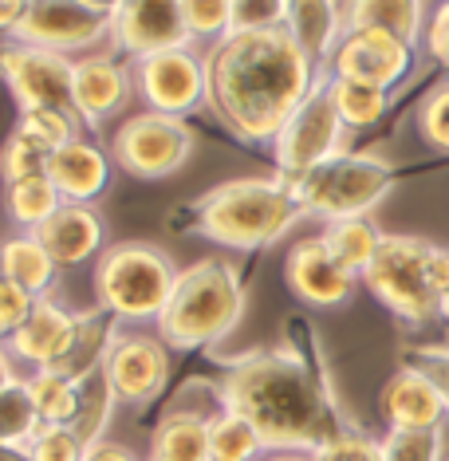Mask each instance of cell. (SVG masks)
Masks as SVG:
<instances>
[{
    "instance_id": "7c38bea8",
    "label": "cell",
    "mask_w": 449,
    "mask_h": 461,
    "mask_svg": "<svg viewBox=\"0 0 449 461\" xmlns=\"http://www.w3.org/2000/svg\"><path fill=\"white\" fill-rule=\"evenodd\" d=\"M103 375H107L119 406L154 402L170 383V348L158 331H119L114 328L107 351H103Z\"/></svg>"
},
{
    "instance_id": "60d3db41",
    "label": "cell",
    "mask_w": 449,
    "mask_h": 461,
    "mask_svg": "<svg viewBox=\"0 0 449 461\" xmlns=\"http://www.w3.org/2000/svg\"><path fill=\"white\" fill-rule=\"evenodd\" d=\"M36 300L40 296H32V292L16 288L13 280L0 276V343H4V348H8V339L24 328V320H28V312H32Z\"/></svg>"
},
{
    "instance_id": "30bf717a",
    "label": "cell",
    "mask_w": 449,
    "mask_h": 461,
    "mask_svg": "<svg viewBox=\"0 0 449 461\" xmlns=\"http://www.w3.org/2000/svg\"><path fill=\"white\" fill-rule=\"evenodd\" d=\"M130 71H134V91L146 103V111L190 119L209 99L205 51H197V44L166 48V51H154V56L130 59Z\"/></svg>"
},
{
    "instance_id": "ba28073f",
    "label": "cell",
    "mask_w": 449,
    "mask_h": 461,
    "mask_svg": "<svg viewBox=\"0 0 449 461\" xmlns=\"http://www.w3.org/2000/svg\"><path fill=\"white\" fill-rule=\"evenodd\" d=\"M193 154V131L185 119L158 111H142L119 122L111 134V162L122 174L142 177V182H162L177 174Z\"/></svg>"
},
{
    "instance_id": "8d00e7d4",
    "label": "cell",
    "mask_w": 449,
    "mask_h": 461,
    "mask_svg": "<svg viewBox=\"0 0 449 461\" xmlns=\"http://www.w3.org/2000/svg\"><path fill=\"white\" fill-rule=\"evenodd\" d=\"M28 461H83L87 446L76 434V426H40V434L28 442Z\"/></svg>"
},
{
    "instance_id": "4316f807",
    "label": "cell",
    "mask_w": 449,
    "mask_h": 461,
    "mask_svg": "<svg viewBox=\"0 0 449 461\" xmlns=\"http://www.w3.org/2000/svg\"><path fill=\"white\" fill-rule=\"evenodd\" d=\"M323 245H328V253L339 260L347 272H355V276H363L367 272V265L374 257H379L382 240L386 233L379 225L371 221V217H347V221H331L319 229Z\"/></svg>"
},
{
    "instance_id": "4dcf8cb0",
    "label": "cell",
    "mask_w": 449,
    "mask_h": 461,
    "mask_svg": "<svg viewBox=\"0 0 449 461\" xmlns=\"http://www.w3.org/2000/svg\"><path fill=\"white\" fill-rule=\"evenodd\" d=\"M114 406H119V398H114L107 375H103V363L91 366L87 375H83V406H79V418H76V434L83 438V446H99L107 442V422L114 414Z\"/></svg>"
},
{
    "instance_id": "d590c367",
    "label": "cell",
    "mask_w": 449,
    "mask_h": 461,
    "mask_svg": "<svg viewBox=\"0 0 449 461\" xmlns=\"http://www.w3.org/2000/svg\"><path fill=\"white\" fill-rule=\"evenodd\" d=\"M182 16L193 44H217L233 32V0H182Z\"/></svg>"
},
{
    "instance_id": "5bb4252c",
    "label": "cell",
    "mask_w": 449,
    "mask_h": 461,
    "mask_svg": "<svg viewBox=\"0 0 449 461\" xmlns=\"http://www.w3.org/2000/svg\"><path fill=\"white\" fill-rule=\"evenodd\" d=\"M83 323H87V316L71 312L64 300L40 296L28 312L24 328L8 339V351L16 363L32 366V371H51V366L64 371L83 343Z\"/></svg>"
},
{
    "instance_id": "f35d334b",
    "label": "cell",
    "mask_w": 449,
    "mask_h": 461,
    "mask_svg": "<svg viewBox=\"0 0 449 461\" xmlns=\"http://www.w3.org/2000/svg\"><path fill=\"white\" fill-rule=\"evenodd\" d=\"M311 461H382V446H379V438H367L363 429L347 426L331 442L311 449Z\"/></svg>"
},
{
    "instance_id": "9c48e42d",
    "label": "cell",
    "mask_w": 449,
    "mask_h": 461,
    "mask_svg": "<svg viewBox=\"0 0 449 461\" xmlns=\"http://www.w3.org/2000/svg\"><path fill=\"white\" fill-rule=\"evenodd\" d=\"M343 139H347V127H343L336 103L328 95V71H323L316 91L300 103L296 114L284 122V131H280L273 142L276 177L296 182V177H304L308 170L331 162L336 154H343Z\"/></svg>"
},
{
    "instance_id": "cb8c5ba5",
    "label": "cell",
    "mask_w": 449,
    "mask_h": 461,
    "mask_svg": "<svg viewBox=\"0 0 449 461\" xmlns=\"http://www.w3.org/2000/svg\"><path fill=\"white\" fill-rule=\"evenodd\" d=\"M209 426L213 418L185 406L162 414L150 434V461H209Z\"/></svg>"
},
{
    "instance_id": "816d5d0a",
    "label": "cell",
    "mask_w": 449,
    "mask_h": 461,
    "mask_svg": "<svg viewBox=\"0 0 449 461\" xmlns=\"http://www.w3.org/2000/svg\"><path fill=\"white\" fill-rule=\"evenodd\" d=\"M445 320H449V300H445Z\"/></svg>"
},
{
    "instance_id": "277c9868",
    "label": "cell",
    "mask_w": 449,
    "mask_h": 461,
    "mask_svg": "<svg viewBox=\"0 0 449 461\" xmlns=\"http://www.w3.org/2000/svg\"><path fill=\"white\" fill-rule=\"evenodd\" d=\"M245 316V280L233 260L205 257L177 272L174 296L158 316V339L170 351H205Z\"/></svg>"
},
{
    "instance_id": "681fc988",
    "label": "cell",
    "mask_w": 449,
    "mask_h": 461,
    "mask_svg": "<svg viewBox=\"0 0 449 461\" xmlns=\"http://www.w3.org/2000/svg\"><path fill=\"white\" fill-rule=\"evenodd\" d=\"M0 461H28L24 449H13V446H0Z\"/></svg>"
},
{
    "instance_id": "7dc6e473",
    "label": "cell",
    "mask_w": 449,
    "mask_h": 461,
    "mask_svg": "<svg viewBox=\"0 0 449 461\" xmlns=\"http://www.w3.org/2000/svg\"><path fill=\"white\" fill-rule=\"evenodd\" d=\"M16 366H20V363L13 359V351L0 343V391H8L13 383H20V371H16Z\"/></svg>"
},
{
    "instance_id": "ee69618b",
    "label": "cell",
    "mask_w": 449,
    "mask_h": 461,
    "mask_svg": "<svg viewBox=\"0 0 449 461\" xmlns=\"http://www.w3.org/2000/svg\"><path fill=\"white\" fill-rule=\"evenodd\" d=\"M430 276H434V288L437 296L449 300V249H434V260H430Z\"/></svg>"
},
{
    "instance_id": "e0dca14e",
    "label": "cell",
    "mask_w": 449,
    "mask_h": 461,
    "mask_svg": "<svg viewBox=\"0 0 449 461\" xmlns=\"http://www.w3.org/2000/svg\"><path fill=\"white\" fill-rule=\"evenodd\" d=\"M284 285L300 303L308 308H343L355 288L363 285L355 272H347L336 257L328 253L323 237H304L288 249L284 257Z\"/></svg>"
},
{
    "instance_id": "d6986e66",
    "label": "cell",
    "mask_w": 449,
    "mask_h": 461,
    "mask_svg": "<svg viewBox=\"0 0 449 461\" xmlns=\"http://www.w3.org/2000/svg\"><path fill=\"white\" fill-rule=\"evenodd\" d=\"M134 95V71L114 56L76 59V83H71V107L83 127H103L119 114Z\"/></svg>"
},
{
    "instance_id": "836d02e7",
    "label": "cell",
    "mask_w": 449,
    "mask_h": 461,
    "mask_svg": "<svg viewBox=\"0 0 449 461\" xmlns=\"http://www.w3.org/2000/svg\"><path fill=\"white\" fill-rule=\"evenodd\" d=\"M382 461H445V429H386Z\"/></svg>"
},
{
    "instance_id": "ffe728a7",
    "label": "cell",
    "mask_w": 449,
    "mask_h": 461,
    "mask_svg": "<svg viewBox=\"0 0 449 461\" xmlns=\"http://www.w3.org/2000/svg\"><path fill=\"white\" fill-rule=\"evenodd\" d=\"M379 414L386 429H442L449 418L445 398L437 386L418 371L414 363H402L379 391Z\"/></svg>"
},
{
    "instance_id": "8fae6325",
    "label": "cell",
    "mask_w": 449,
    "mask_h": 461,
    "mask_svg": "<svg viewBox=\"0 0 449 461\" xmlns=\"http://www.w3.org/2000/svg\"><path fill=\"white\" fill-rule=\"evenodd\" d=\"M0 79L13 91L20 111H76L71 107V83H76V59L64 51L0 40Z\"/></svg>"
},
{
    "instance_id": "7402d4cb",
    "label": "cell",
    "mask_w": 449,
    "mask_h": 461,
    "mask_svg": "<svg viewBox=\"0 0 449 461\" xmlns=\"http://www.w3.org/2000/svg\"><path fill=\"white\" fill-rule=\"evenodd\" d=\"M284 28L308 51L311 64L328 71L331 56H336L343 40V5L339 0H288Z\"/></svg>"
},
{
    "instance_id": "44dd1931",
    "label": "cell",
    "mask_w": 449,
    "mask_h": 461,
    "mask_svg": "<svg viewBox=\"0 0 449 461\" xmlns=\"http://www.w3.org/2000/svg\"><path fill=\"white\" fill-rule=\"evenodd\" d=\"M111 166L114 162L103 146H95L91 139H76L48 158V177L64 202L95 205V197H103L111 185Z\"/></svg>"
},
{
    "instance_id": "f6af8a7d",
    "label": "cell",
    "mask_w": 449,
    "mask_h": 461,
    "mask_svg": "<svg viewBox=\"0 0 449 461\" xmlns=\"http://www.w3.org/2000/svg\"><path fill=\"white\" fill-rule=\"evenodd\" d=\"M83 461H139V457H134L127 446H119V442H99V446H91L87 454H83Z\"/></svg>"
},
{
    "instance_id": "f1b7e54d",
    "label": "cell",
    "mask_w": 449,
    "mask_h": 461,
    "mask_svg": "<svg viewBox=\"0 0 449 461\" xmlns=\"http://www.w3.org/2000/svg\"><path fill=\"white\" fill-rule=\"evenodd\" d=\"M59 205H64V197H59V190L51 185L48 174L4 185V213L13 217V225H20L24 233H36Z\"/></svg>"
},
{
    "instance_id": "c3c4849f",
    "label": "cell",
    "mask_w": 449,
    "mask_h": 461,
    "mask_svg": "<svg viewBox=\"0 0 449 461\" xmlns=\"http://www.w3.org/2000/svg\"><path fill=\"white\" fill-rule=\"evenodd\" d=\"M83 5H91V8H95V13H103V16H111V13H114V8H119V5H122V0H83Z\"/></svg>"
},
{
    "instance_id": "f907efd6",
    "label": "cell",
    "mask_w": 449,
    "mask_h": 461,
    "mask_svg": "<svg viewBox=\"0 0 449 461\" xmlns=\"http://www.w3.org/2000/svg\"><path fill=\"white\" fill-rule=\"evenodd\" d=\"M265 461H311V454H268Z\"/></svg>"
},
{
    "instance_id": "74e56055",
    "label": "cell",
    "mask_w": 449,
    "mask_h": 461,
    "mask_svg": "<svg viewBox=\"0 0 449 461\" xmlns=\"http://www.w3.org/2000/svg\"><path fill=\"white\" fill-rule=\"evenodd\" d=\"M418 134L434 146V150L449 154V79L437 83L430 95L418 107Z\"/></svg>"
},
{
    "instance_id": "1f68e13d",
    "label": "cell",
    "mask_w": 449,
    "mask_h": 461,
    "mask_svg": "<svg viewBox=\"0 0 449 461\" xmlns=\"http://www.w3.org/2000/svg\"><path fill=\"white\" fill-rule=\"evenodd\" d=\"M40 414L32 402V391H28V379L13 383L8 391H0V446L13 449H28V442L40 434Z\"/></svg>"
},
{
    "instance_id": "bcb514c9",
    "label": "cell",
    "mask_w": 449,
    "mask_h": 461,
    "mask_svg": "<svg viewBox=\"0 0 449 461\" xmlns=\"http://www.w3.org/2000/svg\"><path fill=\"white\" fill-rule=\"evenodd\" d=\"M24 13H28V0H0V32L13 36Z\"/></svg>"
},
{
    "instance_id": "ac0fdd59",
    "label": "cell",
    "mask_w": 449,
    "mask_h": 461,
    "mask_svg": "<svg viewBox=\"0 0 449 461\" xmlns=\"http://www.w3.org/2000/svg\"><path fill=\"white\" fill-rule=\"evenodd\" d=\"M36 237L44 240V249L59 268H79L87 260H99L111 249V229L103 221V213L95 205H76V202L59 205L36 229Z\"/></svg>"
},
{
    "instance_id": "2e32d148",
    "label": "cell",
    "mask_w": 449,
    "mask_h": 461,
    "mask_svg": "<svg viewBox=\"0 0 449 461\" xmlns=\"http://www.w3.org/2000/svg\"><path fill=\"white\" fill-rule=\"evenodd\" d=\"M111 44L127 51L130 59L193 44L182 16V0H122L111 13Z\"/></svg>"
},
{
    "instance_id": "5b68a950",
    "label": "cell",
    "mask_w": 449,
    "mask_h": 461,
    "mask_svg": "<svg viewBox=\"0 0 449 461\" xmlns=\"http://www.w3.org/2000/svg\"><path fill=\"white\" fill-rule=\"evenodd\" d=\"M177 272L174 257L154 240H119L95 260L99 308L119 323H158Z\"/></svg>"
},
{
    "instance_id": "f5cc1de1",
    "label": "cell",
    "mask_w": 449,
    "mask_h": 461,
    "mask_svg": "<svg viewBox=\"0 0 449 461\" xmlns=\"http://www.w3.org/2000/svg\"><path fill=\"white\" fill-rule=\"evenodd\" d=\"M445 461H449V457H445Z\"/></svg>"
},
{
    "instance_id": "8992f818",
    "label": "cell",
    "mask_w": 449,
    "mask_h": 461,
    "mask_svg": "<svg viewBox=\"0 0 449 461\" xmlns=\"http://www.w3.org/2000/svg\"><path fill=\"white\" fill-rule=\"evenodd\" d=\"M394 182H399V174L382 154L343 150L288 185L296 194L300 209H304V217H319L323 225H331L347 221V217H371L391 197Z\"/></svg>"
},
{
    "instance_id": "b9f144b4",
    "label": "cell",
    "mask_w": 449,
    "mask_h": 461,
    "mask_svg": "<svg viewBox=\"0 0 449 461\" xmlns=\"http://www.w3.org/2000/svg\"><path fill=\"white\" fill-rule=\"evenodd\" d=\"M406 363H414L418 371H422L426 379L437 386V394H442L445 406H449V348H445V343H426V348H410V351H406Z\"/></svg>"
},
{
    "instance_id": "e575fe53",
    "label": "cell",
    "mask_w": 449,
    "mask_h": 461,
    "mask_svg": "<svg viewBox=\"0 0 449 461\" xmlns=\"http://www.w3.org/2000/svg\"><path fill=\"white\" fill-rule=\"evenodd\" d=\"M79 114L76 111H56V107H44V111H20V122H16V131H24V134H32L36 142H44L51 154L59 150V146H67V142H76L83 139L79 134Z\"/></svg>"
},
{
    "instance_id": "d6a6232c",
    "label": "cell",
    "mask_w": 449,
    "mask_h": 461,
    "mask_svg": "<svg viewBox=\"0 0 449 461\" xmlns=\"http://www.w3.org/2000/svg\"><path fill=\"white\" fill-rule=\"evenodd\" d=\"M48 158H51V150L44 142H36L24 131H13L8 142L0 146V177H4V185L24 182V177H40V174H48Z\"/></svg>"
},
{
    "instance_id": "d4e9b609",
    "label": "cell",
    "mask_w": 449,
    "mask_h": 461,
    "mask_svg": "<svg viewBox=\"0 0 449 461\" xmlns=\"http://www.w3.org/2000/svg\"><path fill=\"white\" fill-rule=\"evenodd\" d=\"M56 272L59 265L51 260V253L36 233H16V237L0 240V276L13 280L16 288L32 292V296H51Z\"/></svg>"
},
{
    "instance_id": "3957f363",
    "label": "cell",
    "mask_w": 449,
    "mask_h": 461,
    "mask_svg": "<svg viewBox=\"0 0 449 461\" xmlns=\"http://www.w3.org/2000/svg\"><path fill=\"white\" fill-rule=\"evenodd\" d=\"M193 229L205 240L233 253H256L288 233L296 221H304L296 194L284 177H233L213 185L193 202L190 213Z\"/></svg>"
},
{
    "instance_id": "7bdbcfd3",
    "label": "cell",
    "mask_w": 449,
    "mask_h": 461,
    "mask_svg": "<svg viewBox=\"0 0 449 461\" xmlns=\"http://www.w3.org/2000/svg\"><path fill=\"white\" fill-rule=\"evenodd\" d=\"M422 48L430 51V59H434L437 68L449 71V0H437L430 13H426Z\"/></svg>"
},
{
    "instance_id": "52a82bcc",
    "label": "cell",
    "mask_w": 449,
    "mask_h": 461,
    "mask_svg": "<svg viewBox=\"0 0 449 461\" xmlns=\"http://www.w3.org/2000/svg\"><path fill=\"white\" fill-rule=\"evenodd\" d=\"M434 249L426 237L410 233H386L379 257L363 272V288L382 303L391 316H399L410 328H426V323L445 316V300L437 296L434 276H430V260Z\"/></svg>"
},
{
    "instance_id": "9a60e30c",
    "label": "cell",
    "mask_w": 449,
    "mask_h": 461,
    "mask_svg": "<svg viewBox=\"0 0 449 461\" xmlns=\"http://www.w3.org/2000/svg\"><path fill=\"white\" fill-rule=\"evenodd\" d=\"M414 68V44L379 32V28H359V32H343L336 56L328 64V76L374 83V87L391 91L410 76Z\"/></svg>"
},
{
    "instance_id": "484cf974",
    "label": "cell",
    "mask_w": 449,
    "mask_h": 461,
    "mask_svg": "<svg viewBox=\"0 0 449 461\" xmlns=\"http://www.w3.org/2000/svg\"><path fill=\"white\" fill-rule=\"evenodd\" d=\"M28 391H32L36 414L44 426H76L79 406H83V379L67 375L59 366L51 371H32L28 375Z\"/></svg>"
},
{
    "instance_id": "ab89813d",
    "label": "cell",
    "mask_w": 449,
    "mask_h": 461,
    "mask_svg": "<svg viewBox=\"0 0 449 461\" xmlns=\"http://www.w3.org/2000/svg\"><path fill=\"white\" fill-rule=\"evenodd\" d=\"M288 0H233V32H265L284 28Z\"/></svg>"
},
{
    "instance_id": "7a4b0ae2",
    "label": "cell",
    "mask_w": 449,
    "mask_h": 461,
    "mask_svg": "<svg viewBox=\"0 0 449 461\" xmlns=\"http://www.w3.org/2000/svg\"><path fill=\"white\" fill-rule=\"evenodd\" d=\"M217 402L248 418L268 454H311L347 429L323 371L292 348L241 355L225 371Z\"/></svg>"
},
{
    "instance_id": "603a6c76",
    "label": "cell",
    "mask_w": 449,
    "mask_h": 461,
    "mask_svg": "<svg viewBox=\"0 0 449 461\" xmlns=\"http://www.w3.org/2000/svg\"><path fill=\"white\" fill-rule=\"evenodd\" d=\"M426 13V0H343V32L379 28L406 44H422Z\"/></svg>"
},
{
    "instance_id": "6da1fadb",
    "label": "cell",
    "mask_w": 449,
    "mask_h": 461,
    "mask_svg": "<svg viewBox=\"0 0 449 461\" xmlns=\"http://www.w3.org/2000/svg\"><path fill=\"white\" fill-rule=\"evenodd\" d=\"M319 79L323 68L311 64L288 28L229 32L205 48V107L248 146H273Z\"/></svg>"
},
{
    "instance_id": "83f0119b",
    "label": "cell",
    "mask_w": 449,
    "mask_h": 461,
    "mask_svg": "<svg viewBox=\"0 0 449 461\" xmlns=\"http://www.w3.org/2000/svg\"><path fill=\"white\" fill-rule=\"evenodd\" d=\"M328 95L336 103V111H339V119L347 131H367L391 111V91L374 87V83L328 76Z\"/></svg>"
},
{
    "instance_id": "4fadbf2b",
    "label": "cell",
    "mask_w": 449,
    "mask_h": 461,
    "mask_svg": "<svg viewBox=\"0 0 449 461\" xmlns=\"http://www.w3.org/2000/svg\"><path fill=\"white\" fill-rule=\"evenodd\" d=\"M4 40H20V44H36L71 56V51H87L103 40H111V16L95 13L83 0H28L24 20Z\"/></svg>"
},
{
    "instance_id": "f546056e",
    "label": "cell",
    "mask_w": 449,
    "mask_h": 461,
    "mask_svg": "<svg viewBox=\"0 0 449 461\" xmlns=\"http://www.w3.org/2000/svg\"><path fill=\"white\" fill-rule=\"evenodd\" d=\"M268 446L248 418L221 411L209 426V461H265Z\"/></svg>"
}]
</instances>
